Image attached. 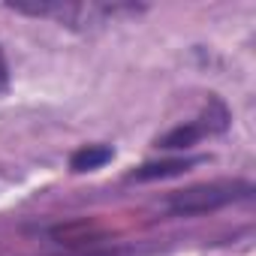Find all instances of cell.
Wrapping results in <instances>:
<instances>
[{
  "label": "cell",
  "mask_w": 256,
  "mask_h": 256,
  "mask_svg": "<svg viewBox=\"0 0 256 256\" xmlns=\"http://www.w3.org/2000/svg\"><path fill=\"white\" fill-rule=\"evenodd\" d=\"M226 126H229V108H226L223 100L211 96L208 106L202 108V114H199L196 120H187V124L175 126V130H169L166 136H160V139H157V148H163V151H187V148H193L199 139L223 133Z\"/></svg>",
  "instance_id": "3957f363"
},
{
  "label": "cell",
  "mask_w": 256,
  "mask_h": 256,
  "mask_svg": "<svg viewBox=\"0 0 256 256\" xmlns=\"http://www.w3.org/2000/svg\"><path fill=\"white\" fill-rule=\"evenodd\" d=\"M253 193L250 181H205V184H193L187 190H178L169 196L166 208L175 217H196V214H211L220 211L232 202H241Z\"/></svg>",
  "instance_id": "6da1fadb"
},
{
  "label": "cell",
  "mask_w": 256,
  "mask_h": 256,
  "mask_svg": "<svg viewBox=\"0 0 256 256\" xmlns=\"http://www.w3.org/2000/svg\"><path fill=\"white\" fill-rule=\"evenodd\" d=\"M6 84H10V66H6V54H4V48H0V94L6 90Z\"/></svg>",
  "instance_id": "8992f818"
},
{
  "label": "cell",
  "mask_w": 256,
  "mask_h": 256,
  "mask_svg": "<svg viewBox=\"0 0 256 256\" xmlns=\"http://www.w3.org/2000/svg\"><path fill=\"white\" fill-rule=\"evenodd\" d=\"M24 16L54 18L70 28H96L106 22H114L118 16L139 12V6H124V4H18L12 6Z\"/></svg>",
  "instance_id": "7a4b0ae2"
},
{
  "label": "cell",
  "mask_w": 256,
  "mask_h": 256,
  "mask_svg": "<svg viewBox=\"0 0 256 256\" xmlns=\"http://www.w3.org/2000/svg\"><path fill=\"white\" fill-rule=\"evenodd\" d=\"M196 160H166V163H145L136 172H130V181H157V178H172L181 175L193 166Z\"/></svg>",
  "instance_id": "5b68a950"
},
{
  "label": "cell",
  "mask_w": 256,
  "mask_h": 256,
  "mask_svg": "<svg viewBox=\"0 0 256 256\" xmlns=\"http://www.w3.org/2000/svg\"><path fill=\"white\" fill-rule=\"evenodd\" d=\"M112 157H114V148H108V145H82L78 151H72L70 169L72 172H94V169H102L106 163H112Z\"/></svg>",
  "instance_id": "277c9868"
},
{
  "label": "cell",
  "mask_w": 256,
  "mask_h": 256,
  "mask_svg": "<svg viewBox=\"0 0 256 256\" xmlns=\"http://www.w3.org/2000/svg\"><path fill=\"white\" fill-rule=\"evenodd\" d=\"M88 256H114V253H88Z\"/></svg>",
  "instance_id": "52a82bcc"
}]
</instances>
